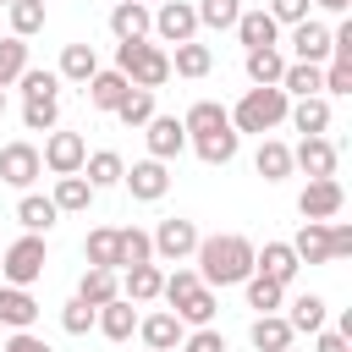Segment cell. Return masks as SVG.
Wrapping results in <instances>:
<instances>
[{"label":"cell","instance_id":"obj_14","mask_svg":"<svg viewBox=\"0 0 352 352\" xmlns=\"http://www.w3.org/2000/svg\"><path fill=\"white\" fill-rule=\"evenodd\" d=\"M82 258H88V270H121V231H116V226H99V231H88V242H82Z\"/></svg>","mask_w":352,"mask_h":352},{"label":"cell","instance_id":"obj_1","mask_svg":"<svg viewBox=\"0 0 352 352\" xmlns=\"http://www.w3.org/2000/svg\"><path fill=\"white\" fill-rule=\"evenodd\" d=\"M253 242L226 231V236H198V280L204 286H236L253 275Z\"/></svg>","mask_w":352,"mask_h":352},{"label":"cell","instance_id":"obj_42","mask_svg":"<svg viewBox=\"0 0 352 352\" xmlns=\"http://www.w3.org/2000/svg\"><path fill=\"white\" fill-rule=\"evenodd\" d=\"M28 72V44L22 38H0V88H11Z\"/></svg>","mask_w":352,"mask_h":352},{"label":"cell","instance_id":"obj_31","mask_svg":"<svg viewBox=\"0 0 352 352\" xmlns=\"http://www.w3.org/2000/svg\"><path fill=\"white\" fill-rule=\"evenodd\" d=\"M88 198H94V187H88L82 176H55V198H50V204H55L60 214H82Z\"/></svg>","mask_w":352,"mask_h":352},{"label":"cell","instance_id":"obj_33","mask_svg":"<svg viewBox=\"0 0 352 352\" xmlns=\"http://www.w3.org/2000/svg\"><path fill=\"white\" fill-rule=\"evenodd\" d=\"M55 214H60V209H55L50 198H38V192H22V204H16V220H22L33 236H38V231H50V226H55Z\"/></svg>","mask_w":352,"mask_h":352},{"label":"cell","instance_id":"obj_40","mask_svg":"<svg viewBox=\"0 0 352 352\" xmlns=\"http://www.w3.org/2000/svg\"><path fill=\"white\" fill-rule=\"evenodd\" d=\"M280 297H286V286H280V280L248 275V308H258V314H275V308H280Z\"/></svg>","mask_w":352,"mask_h":352},{"label":"cell","instance_id":"obj_56","mask_svg":"<svg viewBox=\"0 0 352 352\" xmlns=\"http://www.w3.org/2000/svg\"><path fill=\"white\" fill-rule=\"evenodd\" d=\"M0 6H11V0H0Z\"/></svg>","mask_w":352,"mask_h":352},{"label":"cell","instance_id":"obj_55","mask_svg":"<svg viewBox=\"0 0 352 352\" xmlns=\"http://www.w3.org/2000/svg\"><path fill=\"white\" fill-rule=\"evenodd\" d=\"M0 116H6V88H0Z\"/></svg>","mask_w":352,"mask_h":352},{"label":"cell","instance_id":"obj_17","mask_svg":"<svg viewBox=\"0 0 352 352\" xmlns=\"http://www.w3.org/2000/svg\"><path fill=\"white\" fill-rule=\"evenodd\" d=\"M286 116H292V126H297L302 138H324V132H330V99H324V94H314V99H297Z\"/></svg>","mask_w":352,"mask_h":352},{"label":"cell","instance_id":"obj_46","mask_svg":"<svg viewBox=\"0 0 352 352\" xmlns=\"http://www.w3.org/2000/svg\"><path fill=\"white\" fill-rule=\"evenodd\" d=\"M94 314H99V308H88L82 297H72V302L60 308V330H66V336H88V330H94Z\"/></svg>","mask_w":352,"mask_h":352},{"label":"cell","instance_id":"obj_44","mask_svg":"<svg viewBox=\"0 0 352 352\" xmlns=\"http://www.w3.org/2000/svg\"><path fill=\"white\" fill-rule=\"evenodd\" d=\"M204 280H198V270H176V275H165V286H160V297L170 302V308H182L192 292H198Z\"/></svg>","mask_w":352,"mask_h":352},{"label":"cell","instance_id":"obj_15","mask_svg":"<svg viewBox=\"0 0 352 352\" xmlns=\"http://www.w3.org/2000/svg\"><path fill=\"white\" fill-rule=\"evenodd\" d=\"M154 28V11L148 6H138V0H121L116 11H110V33L121 38V44H132V38H143Z\"/></svg>","mask_w":352,"mask_h":352},{"label":"cell","instance_id":"obj_8","mask_svg":"<svg viewBox=\"0 0 352 352\" xmlns=\"http://www.w3.org/2000/svg\"><path fill=\"white\" fill-rule=\"evenodd\" d=\"M55 176H77L82 170V160H88V143L77 138V132H50V143H44V154H38Z\"/></svg>","mask_w":352,"mask_h":352},{"label":"cell","instance_id":"obj_52","mask_svg":"<svg viewBox=\"0 0 352 352\" xmlns=\"http://www.w3.org/2000/svg\"><path fill=\"white\" fill-rule=\"evenodd\" d=\"M352 253V226H330V258H346Z\"/></svg>","mask_w":352,"mask_h":352},{"label":"cell","instance_id":"obj_57","mask_svg":"<svg viewBox=\"0 0 352 352\" xmlns=\"http://www.w3.org/2000/svg\"><path fill=\"white\" fill-rule=\"evenodd\" d=\"M138 6H143V0H138Z\"/></svg>","mask_w":352,"mask_h":352},{"label":"cell","instance_id":"obj_47","mask_svg":"<svg viewBox=\"0 0 352 352\" xmlns=\"http://www.w3.org/2000/svg\"><path fill=\"white\" fill-rule=\"evenodd\" d=\"M16 82H22V94H28V99H55V82H60V77H55V72H33V66H28Z\"/></svg>","mask_w":352,"mask_h":352},{"label":"cell","instance_id":"obj_41","mask_svg":"<svg viewBox=\"0 0 352 352\" xmlns=\"http://www.w3.org/2000/svg\"><path fill=\"white\" fill-rule=\"evenodd\" d=\"M44 28V0H11V38H28Z\"/></svg>","mask_w":352,"mask_h":352},{"label":"cell","instance_id":"obj_2","mask_svg":"<svg viewBox=\"0 0 352 352\" xmlns=\"http://www.w3.org/2000/svg\"><path fill=\"white\" fill-rule=\"evenodd\" d=\"M286 110H292V99H286L280 88H248L242 104L226 110V116H231V132H236V138H242V132H258V138H264L270 126L286 121Z\"/></svg>","mask_w":352,"mask_h":352},{"label":"cell","instance_id":"obj_9","mask_svg":"<svg viewBox=\"0 0 352 352\" xmlns=\"http://www.w3.org/2000/svg\"><path fill=\"white\" fill-rule=\"evenodd\" d=\"M38 170H44V160H38L33 143H6V148H0V182H11V187H33Z\"/></svg>","mask_w":352,"mask_h":352},{"label":"cell","instance_id":"obj_34","mask_svg":"<svg viewBox=\"0 0 352 352\" xmlns=\"http://www.w3.org/2000/svg\"><path fill=\"white\" fill-rule=\"evenodd\" d=\"M209 66H214L209 44H176V55H170V72L176 77H204Z\"/></svg>","mask_w":352,"mask_h":352},{"label":"cell","instance_id":"obj_49","mask_svg":"<svg viewBox=\"0 0 352 352\" xmlns=\"http://www.w3.org/2000/svg\"><path fill=\"white\" fill-rule=\"evenodd\" d=\"M182 352H226V336L220 330H192V336H182Z\"/></svg>","mask_w":352,"mask_h":352},{"label":"cell","instance_id":"obj_43","mask_svg":"<svg viewBox=\"0 0 352 352\" xmlns=\"http://www.w3.org/2000/svg\"><path fill=\"white\" fill-rule=\"evenodd\" d=\"M192 11H198V22H204V28H236V16H242V6H236V0H198Z\"/></svg>","mask_w":352,"mask_h":352},{"label":"cell","instance_id":"obj_48","mask_svg":"<svg viewBox=\"0 0 352 352\" xmlns=\"http://www.w3.org/2000/svg\"><path fill=\"white\" fill-rule=\"evenodd\" d=\"M324 72V94H352V60H330Z\"/></svg>","mask_w":352,"mask_h":352},{"label":"cell","instance_id":"obj_13","mask_svg":"<svg viewBox=\"0 0 352 352\" xmlns=\"http://www.w3.org/2000/svg\"><path fill=\"white\" fill-rule=\"evenodd\" d=\"M292 165H302L308 182H314V176H336V143H330V138H302V143L292 148Z\"/></svg>","mask_w":352,"mask_h":352},{"label":"cell","instance_id":"obj_30","mask_svg":"<svg viewBox=\"0 0 352 352\" xmlns=\"http://www.w3.org/2000/svg\"><path fill=\"white\" fill-rule=\"evenodd\" d=\"M280 72H286V55H280V50H248V77H253V88H280Z\"/></svg>","mask_w":352,"mask_h":352},{"label":"cell","instance_id":"obj_32","mask_svg":"<svg viewBox=\"0 0 352 352\" xmlns=\"http://www.w3.org/2000/svg\"><path fill=\"white\" fill-rule=\"evenodd\" d=\"M94 72H99V60H94V44H66V50H60V72H55V77L88 82Z\"/></svg>","mask_w":352,"mask_h":352},{"label":"cell","instance_id":"obj_54","mask_svg":"<svg viewBox=\"0 0 352 352\" xmlns=\"http://www.w3.org/2000/svg\"><path fill=\"white\" fill-rule=\"evenodd\" d=\"M314 6H324V11H346L352 0H314Z\"/></svg>","mask_w":352,"mask_h":352},{"label":"cell","instance_id":"obj_36","mask_svg":"<svg viewBox=\"0 0 352 352\" xmlns=\"http://www.w3.org/2000/svg\"><path fill=\"white\" fill-rule=\"evenodd\" d=\"M214 308H220V302H214V286H198V292H192L182 308H170V314H176L182 324H198V330H204V324L214 319Z\"/></svg>","mask_w":352,"mask_h":352},{"label":"cell","instance_id":"obj_25","mask_svg":"<svg viewBox=\"0 0 352 352\" xmlns=\"http://www.w3.org/2000/svg\"><path fill=\"white\" fill-rule=\"evenodd\" d=\"M38 319V302L22 292V286H0V324H11V330H28Z\"/></svg>","mask_w":352,"mask_h":352},{"label":"cell","instance_id":"obj_39","mask_svg":"<svg viewBox=\"0 0 352 352\" xmlns=\"http://www.w3.org/2000/svg\"><path fill=\"white\" fill-rule=\"evenodd\" d=\"M132 264H154V242H148V231H138V226L121 231V270H132Z\"/></svg>","mask_w":352,"mask_h":352},{"label":"cell","instance_id":"obj_35","mask_svg":"<svg viewBox=\"0 0 352 352\" xmlns=\"http://www.w3.org/2000/svg\"><path fill=\"white\" fill-rule=\"evenodd\" d=\"M192 148H198V160H209V165H231V160H236V132L226 126V132L192 138Z\"/></svg>","mask_w":352,"mask_h":352},{"label":"cell","instance_id":"obj_45","mask_svg":"<svg viewBox=\"0 0 352 352\" xmlns=\"http://www.w3.org/2000/svg\"><path fill=\"white\" fill-rule=\"evenodd\" d=\"M55 116H60L55 99H28V104H22V126H28V132H50Z\"/></svg>","mask_w":352,"mask_h":352},{"label":"cell","instance_id":"obj_7","mask_svg":"<svg viewBox=\"0 0 352 352\" xmlns=\"http://www.w3.org/2000/svg\"><path fill=\"white\" fill-rule=\"evenodd\" d=\"M154 33H160L165 44H192V33H198V11H192L187 0H160V11H154Z\"/></svg>","mask_w":352,"mask_h":352},{"label":"cell","instance_id":"obj_3","mask_svg":"<svg viewBox=\"0 0 352 352\" xmlns=\"http://www.w3.org/2000/svg\"><path fill=\"white\" fill-rule=\"evenodd\" d=\"M116 72L132 82V88H160L165 77H170V55L160 50V44H148V38H132V44H121L116 50Z\"/></svg>","mask_w":352,"mask_h":352},{"label":"cell","instance_id":"obj_51","mask_svg":"<svg viewBox=\"0 0 352 352\" xmlns=\"http://www.w3.org/2000/svg\"><path fill=\"white\" fill-rule=\"evenodd\" d=\"M0 352H50V341H44V336H33V330H16Z\"/></svg>","mask_w":352,"mask_h":352},{"label":"cell","instance_id":"obj_50","mask_svg":"<svg viewBox=\"0 0 352 352\" xmlns=\"http://www.w3.org/2000/svg\"><path fill=\"white\" fill-rule=\"evenodd\" d=\"M270 16L297 28V22H308V0H270Z\"/></svg>","mask_w":352,"mask_h":352},{"label":"cell","instance_id":"obj_29","mask_svg":"<svg viewBox=\"0 0 352 352\" xmlns=\"http://www.w3.org/2000/svg\"><path fill=\"white\" fill-rule=\"evenodd\" d=\"M77 297H82L88 308H104L110 297H121V280H116V270H82V280H77Z\"/></svg>","mask_w":352,"mask_h":352},{"label":"cell","instance_id":"obj_18","mask_svg":"<svg viewBox=\"0 0 352 352\" xmlns=\"http://www.w3.org/2000/svg\"><path fill=\"white\" fill-rule=\"evenodd\" d=\"M292 253H297V264H330V226L324 220H302Z\"/></svg>","mask_w":352,"mask_h":352},{"label":"cell","instance_id":"obj_20","mask_svg":"<svg viewBox=\"0 0 352 352\" xmlns=\"http://www.w3.org/2000/svg\"><path fill=\"white\" fill-rule=\"evenodd\" d=\"M275 33H280V22H275L270 11H242V16H236V38H242L248 50H275Z\"/></svg>","mask_w":352,"mask_h":352},{"label":"cell","instance_id":"obj_6","mask_svg":"<svg viewBox=\"0 0 352 352\" xmlns=\"http://www.w3.org/2000/svg\"><path fill=\"white\" fill-rule=\"evenodd\" d=\"M148 242H154V253H160V258L182 264L187 253H198V226H192V220H182V214H170V220H160V231H154Z\"/></svg>","mask_w":352,"mask_h":352},{"label":"cell","instance_id":"obj_4","mask_svg":"<svg viewBox=\"0 0 352 352\" xmlns=\"http://www.w3.org/2000/svg\"><path fill=\"white\" fill-rule=\"evenodd\" d=\"M44 264H50V258H44V236H33V231L16 236V242L0 253V275H6V286H22V292L44 275Z\"/></svg>","mask_w":352,"mask_h":352},{"label":"cell","instance_id":"obj_23","mask_svg":"<svg viewBox=\"0 0 352 352\" xmlns=\"http://www.w3.org/2000/svg\"><path fill=\"white\" fill-rule=\"evenodd\" d=\"M292 336H297V330H292L280 314H258V319H253V330H248V341H253L258 352H286V346H292Z\"/></svg>","mask_w":352,"mask_h":352},{"label":"cell","instance_id":"obj_37","mask_svg":"<svg viewBox=\"0 0 352 352\" xmlns=\"http://www.w3.org/2000/svg\"><path fill=\"white\" fill-rule=\"evenodd\" d=\"M116 116H121L126 126H148V121H154V94H148V88H126V99L116 104Z\"/></svg>","mask_w":352,"mask_h":352},{"label":"cell","instance_id":"obj_53","mask_svg":"<svg viewBox=\"0 0 352 352\" xmlns=\"http://www.w3.org/2000/svg\"><path fill=\"white\" fill-rule=\"evenodd\" d=\"M319 352H352L341 330H319Z\"/></svg>","mask_w":352,"mask_h":352},{"label":"cell","instance_id":"obj_24","mask_svg":"<svg viewBox=\"0 0 352 352\" xmlns=\"http://www.w3.org/2000/svg\"><path fill=\"white\" fill-rule=\"evenodd\" d=\"M82 88H88V104H94V110H116V104L126 99V88H132V82H126L121 72H94Z\"/></svg>","mask_w":352,"mask_h":352},{"label":"cell","instance_id":"obj_26","mask_svg":"<svg viewBox=\"0 0 352 352\" xmlns=\"http://www.w3.org/2000/svg\"><path fill=\"white\" fill-rule=\"evenodd\" d=\"M253 170H258L264 182H286V176H292V148L275 143V138H264L258 154H253Z\"/></svg>","mask_w":352,"mask_h":352},{"label":"cell","instance_id":"obj_12","mask_svg":"<svg viewBox=\"0 0 352 352\" xmlns=\"http://www.w3.org/2000/svg\"><path fill=\"white\" fill-rule=\"evenodd\" d=\"M302 264H297V253H292V242H264V253H253V275H264V280H292Z\"/></svg>","mask_w":352,"mask_h":352},{"label":"cell","instance_id":"obj_28","mask_svg":"<svg viewBox=\"0 0 352 352\" xmlns=\"http://www.w3.org/2000/svg\"><path fill=\"white\" fill-rule=\"evenodd\" d=\"M160 286H165L160 264H132V270H126V286H121V297H126V302H154V297H160Z\"/></svg>","mask_w":352,"mask_h":352},{"label":"cell","instance_id":"obj_10","mask_svg":"<svg viewBox=\"0 0 352 352\" xmlns=\"http://www.w3.org/2000/svg\"><path fill=\"white\" fill-rule=\"evenodd\" d=\"M143 138H148V160H160V165H165V160H176V154L187 148V132H182V121H176V116H154Z\"/></svg>","mask_w":352,"mask_h":352},{"label":"cell","instance_id":"obj_16","mask_svg":"<svg viewBox=\"0 0 352 352\" xmlns=\"http://www.w3.org/2000/svg\"><path fill=\"white\" fill-rule=\"evenodd\" d=\"M292 50H297V60L319 66V60L330 55V28H324V22H314V16H308V22H297V28H292Z\"/></svg>","mask_w":352,"mask_h":352},{"label":"cell","instance_id":"obj_21","mask_svg":"<svg viewBox=\"0 0 352 352\" xmlns=\"http://www.w3.org/2000/svg\"><path fill=\"white\" fill-rule=\"evenodd\" d=\"M231 126V116H226V104H214V99H198L187 116H182V132L187 138H209V132H226Z\"/></svg>","mask_w":352,"mask_h":352},{"label":"cell","instance_id":"obj_38","mask_svg":"<svg viewBox=\"0 0 352 352\" xmlns=\"http://www.w3.org/2000/svg\"><path fill=\"white\" fill-rule=\"evenodd\" d=\"M286 324H292V330H324V297H314V292H302V297L292 302V314H286Z\"/></svg>","mask_w":352,"mask_h":352},{"label":"cell","instance_id":"obj_27","mask_svg":"<svg viewBox=\"0 0 352 352\" xmlns=\"http://www.w3.org/2000/svg\"><path fill=\"white\" fill-rule=\"evenodd\" d=\"M82 170H88L82 182H88L94 192H99V187H116V182L126 176V165H121V154H116V148H99V154H88V160H82Z\"/></svg>","mask_w":352,"mask_h":352},{"label":"cell","instance_id":"obj_5","mask_svg":"<svg viewBox=\"0 0 352 352\" xmlns=\"http://www.w3.org/2000/svg\"><path fill=\"white\" fill-rule=\"evenodd\" d=\"M341 204H346V192H341L336 176H314V182L297 192V214H302V220H324V226H330V220L341 214Z\"/></svg>","mask_w":352,"mask_h":352},{"label":"cell","instance_id":"obj_19","mask_svg":"<svg viewBox=\"0 0 352 352\" xmlns=\"http://www.w3.org/2000/svg\"><path fill=\"white\" fill-rule=\"evenodd\" d=\"M138 336H143L154 352H170V346H182V319H176L170 308H160V314L138 319Z\"/></svg>","mask_w":352,"mask_h":352},{"label":"cell","instance_id":"obj_11","mask_svg":"<svg viewBox=\"0 0 352 352\" xmlns=\"http://www.w3.org/2000/svg\"><path fill=\"white\" fill-rule=\"evenodd\" d=\"M126 187H132V198H143V204H154V198H165V187H170V170L160 165V160H138L126 176H121Z\"/></svg>","mask_w":352,"mask_h":352},{"label":"cell","instance_id":"obj_22","mask_svg":"<svg viewBox=\"0 0 352 352\" xmlns=\"http://www.w3.org/2000/svg\"><path fill=\"white\" fill-rule=\"evenodd\" d=\"M94 324H99V330H104L110 341H126V336L138 330V308H132L126 297H110V302H104V308L94 314Z\"/></svg>","mask_w":352,"mask_h":352}]
</instances>
